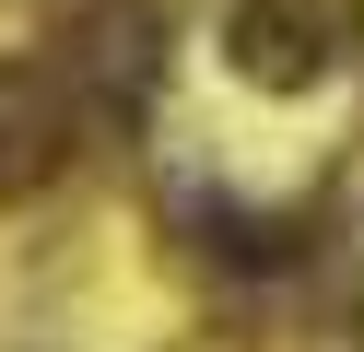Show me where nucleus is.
Wrapping results in <instances>:
<instances>
[{
	"label": "nucleus",
	"mask_w": 364,
	"mask_h": 352,
	"mask_svg": "<svg viewBox=\"0 0 364 352\" xmlns=\"http://www.w3.org/2000/svg\"><path fill=\"white\" fill-rule=\"evenodd\" d=\"M82 82H95V70H106V117H129V106H141V82H153V23L141 12H129V0H118V12H95V23H82Z\"/></svg>",
	"instance_id": "7ed1b4c3"
},
{
	"label": "nucleus",
	"mask_w": 364,
	"mask_h": 352,
	"mask_svg": "<svg viewBox=\"0 0 364 352\" xmlns=\"http://www.w3.org/2000/svg\"><path fill=\"white\" fill-rule=\"evenodd\" d=\"M71 94L59 70H0V188H48L59 153H71Z\"/></svg>",
	"instance_id": "f03ea898"
},
{
	"label": "nucleus",
	"mask_w": 364,
	"mask_h": 352,
	"mask_svg": "<svg viewBox=\"0 0 364 352\" xmlns=\"http://www.w3.org/2000/svg\"><path fill=\"white\" fill-rule=\"evenodd\" d=\"M223 47H235V70H247V82L306 94L317 70H329V12H317V0H247V12L223 23Z\"/></svg>",
	"instance_id": "f257e3e1"
}]
</instances>
